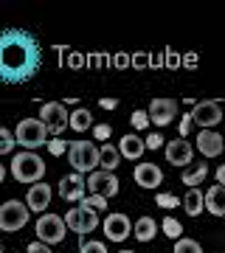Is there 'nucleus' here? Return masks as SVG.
<instances>
[{
  "label": "nucleus",
  "mask_w": 225,
  "mask_h": 253,
  "mask_svg": "<svg viewBox=\"0 0 225 253\" xmlns=\"http://www.w3.org/2000/svg\"><path fill=\"white\" fill-rule=\"evenodd\" d=\"M43 48L34 37L23 28H3L0 31V82L23 84L40 71Z\"/></svg>",
  "instance_id": "f257e3e1"
},
{
  "label": "nucleus",
  "mask_w": 225,
  "mask_h": 253,
  "mask_svg": "<svg viewBox=\"0 0 225 253\" xmlns=\"http://www.w3.org/2000/svg\"><path fill=\"white\" fill-rule=\"evenodd\" d=\"M11 174L20 183H40L45 177V161L37 152H17L11 158Z\"/></svg>",
  "instance_id": "f03ea898"
},
{
  "label": "nucleus",
  "mask_w": 225,
  "mask_h": 253,
  "mask_svg": "<svg viewBox=\"0 0 225 253\" xmlns=\"http://www.w3.org/2000/svg\"><path fill=\"white\" fill-rule=\"evenodd\" d=\"M11 135H14V144H20L23 149H28V152L37 149V146L48 144V129L43 126L40 118H23Z\"/></svg>",
  "instance_id": "7ed1b4c3"
},
{
  "label": "nucleus",
  "mask_w": 225,
  "mask_h": 253,
  "mask_svg": "<svg viewBox=\"0 0 225 253\" xmlns=\"http://www.w3.org/2000/svg\"><path fill=\"white\" fill-rule=\"evenodd\" d=\"M68 161H71L73 172H96V166H99V146L90 144V141H73L68 146Z\"/></svg>",
  "instance_id": "20e7f679"
},
{
  "label": "nucleus",
  "mask_w": 225,
  "mask_h": 253,
  "mask_svg": "<svg viewBox=\"0 0 225 253\" xmlns=\"http://www.w3.org/2000/svg\"><path fill=\"white\" fill-rule=\"evenodd\" d=\"M28 211L20 200H6L3 206H0V231H9V234H14V231H23L28 222Z\"/></svg>",
  "instance_id": "39448f33"
},
{
  "label": "nucleus",
  "mask_w": 225,
  "mask_h": 253,
  "mask_svg": "<svg viewBox=\"0 0 225 253\" xmlns=\"http://www.w3.org/2000/svg\"><path fill=\"white\" fill-rule=\"evenodd\" d=\"M40 121L51 135H62L68 129V107L62 101H48V104L40 107Z\"/></svg>",
  "instance_id": "423d86ee"
},
{
  "label": "nucleus",
  "mask_w": 225,
  "mask_h": 253,
  "mask_svg": "<svg viewBox=\"0 0 225 253\" xmlns=\"http://www.w3.org/2000/svg\"><path fill=\"white\" fill-rule=\"evenodd\" d=\"M191 124H197L200 129H214L220 121H223V107L220 101H197L189 113Z\"/></svg>",
  "instance_id": "0eeeda50"
},
{
  "label": "nucleus",
  "mask_w": 225,
  "mask_h": 253,
  "mask_svg": "<svg viewBox=\"0 0 225 253\" xmlns=\"http://www.w3.org/2000/svg\"><path fill=\"white\" fill-rule=\"evenodd\" d=\"M65 222L62 217H56V214H43V217L37 219V236H40V242L45 245H56L65 239Z\"/></svg>",
  "instance_id": "6e6552de"
},
{
  "label": "nucleus",
  "mask_w": 225,
  "mask_h": 253,
  "mask_svg": "<svg viewBox=\"0 0 225 253\" xmlns=\"http://www.w3.org/2000/svg\"><path fill=\"white\" fill-rule=\"evenodd\" d=\"M118 186H121L118 177L113 172H104V169L90 172V177L85 180V189H90V194H101V197H116Z\"/></svg>",
  "instance_id": "1a4fd4ad"
},
{
  "label": "nucleus",
  "mask_w": 225,
  "mask_h": 253,
  "mask_svg": "<svg viewBox=\"0 0 225 253\" xmlns=\"http://www.w3.org/2000/svg\"><path fill=\"white\" fill-rule=\"evenodd\" d=\"M62 222H65V228H71L76 234H88V231H96L99 217H96L93 208H71L62 217Z\"/></svg>",
  "instance_id": "9d476101"
},
{
  "label": "nucleus",
  "mask_w": 225,
  "mask_h": 253,
  "mask_svg": "<svg viewBox=\"0 0 225 253\" xmlns=\"http://www.w3.org/2000/svg\"><path fill=\"white\" fill-rule=\"evenodd\" d=\"M175 116H178V101L175 99H155L152 104H149V110H146V118L158 126L172 124Z\"/></svg>",
  "instance_id": "9b49d317"
},
{
  "label": "nucleus",
  "mask_w": 225,
  "mask_h": 253,
  "mask_svg": "<svg viewBox=\"0 0 225 253\" xmlns=\"http://www.w3.org/2000/svg\"><path fill=\"white\" fill-rule=\"evenodd\" d=\"M133 231V222L127 214H110L104 219V236H107L110 242H124L127 236Z\"/></svg>",
  "instance_id": "f8f14e48"
},
{
  "label": "nucleus",
  "mask_w": 225,
  "mask_h": 253,
  "mask_svg": "<svg viewBox=\"0 0 225 253\" xmlns=\"http://www.w3.org/2000/svg\"><path fill=\"white\" fill-rule=\"evenodd\" d=\"M225 146V138L217 132V129H200L197 135V149L203 158H220Z\"/></svg>",
  "instance_id": "ddd939ff"
},
{
  "label": "nucleus",
  "mask_w": 225,
  "mask_h": 253,
  "mask_svg": "<svg viewBox=\"0 0 225 253\" xmlns=\"http://www.w3.org/2000/svg\"><path fill=\"white\" fill-rule=\"evenodd\" d=\"M135 183L141 186V189H158L163 183V172L158 169V163H138L133 172Z\"/></svg>",
  "instance_id": "4468645a"
},
{
  "label": "nucleus",
  "mask_w": 225,
  "mask_h": 253,
  "mask_svg": "<svg viewBox=\"0 0 225 253\" xmlns=\"http://www.w3.org/2000/svg\"><path fill=\"white\" fill-rule=\"evenodd\" d=\"M85 177H82L79 172L68 174V177H62L59 180V197L68 200V203H79L82 197H85Z\"/></svg>",
  "instance_id": "2eb2a0df"
},
{
  "label": "nucleus",
  "mask_w": 225,
  "mask_h": 253,
  "mask_svg": "<svg viewBox=\"0 0 225 253\" xmlns=\"http://www.w3.org/2000/svg\"><path fill=\"white\" fill-rule=\"evenodd\" d=\"M191 155H194V149H191V144L186 138H178V141H169L166 144V161L172 166H189Z\"/></svg>",
  "instance_id": "dca6fc26"
},
{
  "label": "nucleus",
  "mask_w": 225,
  "mask_h": 253,
  "mask_svg": "<svg viewBox=\"0 0 225 253\" xmlns=\"http://www.w3.org/2000/svg\"><path fill=\"white\" fill-rule=\"evenodd\" d=\"M48 203H51V186L48 183H34L31 189H28V194H26V208L28 211H40L43 214L45 208H48Z\"/></svg>",
  "instance_id": "f3484780"
},
{
  "label": "nucleus",
  "mask_w": 225,
  "mask_h": 253,
  "mask_svg": "<svg viewBox=\"0 0 225 253\" xmlns=\"http://www.w3.org/2000/svg\"><path fill=\"white\" fill-rule=\"evenodd\" d=\"M203 208H208L214 217H223L225 214V186L223 183L211 186V189L203 194Z\"/></svg>",
  "instance_id": "a211bd4d"
},
{
  "label": "nucleus",
  "mask_w": 225,
  "mask_h": 253,
  "mask_svg": "<svg viewBox=\"0 0 225 253\" xmlns=\"http://www.w3.org/2000/svg\"><path fill=\"white\" fill-rule=\"evenodd\" d=\"M144 152H146V149H144V138L133 135V132L118 141V155H121V158H127V161H138Z\"/></svg>",
  "instance_id": "6ab92c4d"
},
{
  "label": "nucleus",
  "mask_w": 225,
  "mask_h": 253,
  "mask_svg": "<svg viewBox=\"0 0 225 253\" xmlns=\"http://www.w3.org/2000/svg\"><path fill=\"white\" fill-rule=\"evenodd\" d=\"M130 234H135L138 242H152L155 234H158V222H155L152 217H141L138 222H135V228L130 231Z\"/></svg>",
  "instance_id": "aec40b11"
},
{
  "label": "nucleus",
  "mask_w": 225,
  "mask_h": 253,
  "mask_svg": "<svg viewBox=\"0 0 225 253\" xmlns=\"http://www.w3.org/2000/svg\"><path fill=\"white\" fill-rule=\"evenodd\" d=\"M118 163H121V155H118V149L113 144H104L99 146V166L104 169V172H113Z\"/></svg>",
  "instance_id": "412c9836"
},
{
  "label": "nucleus",
  "mask_w": 225,
  "mask_h": 253,
  "mask_svg": "<svg viewBox=\"0 0 225 253\" xmlns=\"http://www.w3.org/2000/svg\"><path fill=\"white\" fill-rule=\"evenodd\" d=\"M90 124H93V116H90L88 107H76L71 116H68V126H71V129H76V132L90 129Z\"/></svg>",
  "instance_id": "4be33fe9"
},
{
  "label": "nucleus",
  "mask_w": 225,
  "mask_h": 253,
  "mask_svg": "<svg viewBox=\"0 0 225 253\" xmlns=\"http://www.w3.org/2000/svg\"><path fill=\"white\" fill-rule=\"evenodd\" d=\"M208 177V166L206 163H197L194 169H189V172H183V186H189V189H197L200 183Z\"/></svg>",
  "instance_id": "5701e85b"
},
{
  "label": "nucleus",
  "mask_w": 225,
  "mask_h": 253,
  "mask_svg": "<svg viewBox=\"0 0 225 253\" xmlns=\"http://www.w3.org/2000/svg\"><path fill=\"white\" fill-rule=\"evenodd\" d=\"M183 206H186V214H189V217H197L200 211H203V191L189 189V194H186V200H183Z\"/></svg>",
  "instance_id": "b1692460"
},
{
  "label": "nucleus",
  "mask_w": 225,
  "mask_h": 253,
  "mask_svg": "<svg viewBox=\"0 0 225 253\" xmlns=\"http://www.w3.org/2000/svg\"><path fill=\"white\" fill-rule=\"evenodd\" d=\"M175 253H203L197 239H189V236H180L175 239Z\"/></svg>",
  "instance_id": "393cba45"
},
{
  "label": "nucleus",
  "mask_w": 225,
  "mask_h": 253,
  "mask_svg": "<svg viewBox=\"0 0 225 253\" xmlns=\"http://www.w3.org/2000/svg\"><path fill=\"white\" fill-rule=\"evenodd\" d=\"M161 228H163V234L169 236V239H180V236H183V225H180L175 217H166L161 222Z\"/></svg>",
  "instance_id": "a878e982"
},
{
  "label": "nucleus",
  "mask_w": 225,
  "mask_h": 253,
  "mask_svg": "<svg viewBox=\"0 0 225 253\" xmlns=\"http://www.w3.org/2000/svg\"><path fill=\"white\" fill-rule=\"evenodd\" d=\"M79 208H93V211H99V208H107V197H101V194H90V197H82V200H79Z\"/></svg>",
  "instance_id": "bb28decb"
},
{
  "label": "nucleus",
  "mask_w": 225,
  "mask_h": 253,
  "mask_svg": "<svg viewBox=\"0 0 225 253\" xmlns=\"http://www.w3.org/2000/svg\"><path fill=\"white\" fill-rule=\"evenodd\" d=\"M11 149H14V135L6 126H0V155H9Z\"/></svg>",
  "instance_id": "cd10ccee"
},
{
  "label": "nucleus",
  "mask_w": 225,
  "mask_h": 253,
  "mask_svg": "<svg viewBox=\"0 0 225 253\" xmlns=\"http://www.w3.org/2000/svg\"><path fill=\"white\" fill-rule=\"evenodd\" d=\"M85 65L88 68H104V65H110V56L107 54H88L85 56Z\"/></svg>",
  "instance_id": "c85d7f7f"
},
{
  "label": "nucleus",
  "mask_w": 225,
  "mask_h": 253,
  "mask_svg": "<svg viewBox=\"0 0 225 253\" xmlns=\"http://www.w3.org/2000/svg\"><path fill=\"white\" fill-rule=\"evenodd\" d=\"M130 65L138 68V71H141V68H149V54H146V51H135V54H130Z\"/></svg>",
  "instance_id": "c756f323"
},
{
  "label": "nucleus",
  "mask_w": 225,
  "mask_h": 253,
  "mask_svg": "<svg viewBox=\"0 0 225 253\" xmlns=\"http://www.w3.org/2000/svg\"><path fill=\"white\" fill-rule=\"evenodd\" d=\"M163 68H169V71L180 68V54L178 51H163Z\"/></svg>",
  "instance_id": "7c9ffc66"
},
{
  "label": "nucleus",
  "mask_w": 225,
  "mask_h": 253,
  "mask_svg": "<svg viewBox=\"0 0 225 253\" xmlns=\"http://www.w3.org/2000/svg\"><path fill=\"white\" fill-rule=\"evenodd\" d=\"M130 121H133V126H135V129H144V126L149 124V118H146V113H144V110H135L133 116H130Z\"/></svg>",
  "instance_id": "2f4dec72"
},
{
  "label": "nucleus",
  "mask_w": 225,
  "mask_h": 253,
  "mask_svg": "<svg viewBox=\"0 0 225 253\" xmlns=\"http://www.w3.org/2000/svg\"><path fill=\"white\" fill-rule=\"evenodd\" d=\"M79 253H107V248H104V242H82Z\"/></svg>",
  "instance_id": "473e14b6"
},
{
  "label": "nucleus",
  "mask_w": 225,
  "mask_h": 253,
  "mask_svg": "<svg viewBox=\"0 0 225 253\" xmlns=\"http://www.w3.org/2000/svg\"><path fill=\"white\" fill-rule=\"evenodd\" d=\"M158 206L161 208H178L180 200L175 197V194H158Z\"/></svg>",
  "instance_id": "72a5a7b5"
},
{
  "label": "nucleus",
  "mask_w": 225,
  "mask_h": 253,
  "mask_svg": "<svg viewBox=\"0 0 225 253\" xmlns=\"http://www.w3.org/2000/svg\"><path fill=\"white\" fill-rule=\"evenodd\" d=\"M189 129H191V118H189V113H186V116H180V124H178V138H186V135H189Z\"/></svg>",
  "instance_id": "f704fd0d"
},
{
  "label": "nucleus",
  "mask_w": 225,
  "mask_h": 253,
  "mask_svg": "<svg viewBox=\"0 0 225 253\" xmlns=\"http://www.w3.org/2000/svg\"><path fill=\"white\" fill-rule=\"evenodd\" d=\"M163 146V135H149V138H144V149H161Z\"/></svg>",
  "instance_id": "c9c22d12"
},
{
  "label": "nucleus",
  "mask_w": 225,
  "mask_h": 253,
  "mask_svg": "<svg viewBox=\"0 0 225 253\" xmlns=\"http://www.w3.org/2000/svg\"><path fill=\"white\" fill-rule=\"evenodd\" d=\"M65 146H68V144H65L62 138H54V141H48V152H51V155H62Z\"/></svg>",
  "instance_id": "e433bc0d"
},
{
  "label": "nucleus",
  "mask_w": 225,
  "mask_h": 253,
  "mask_svg": "<svg viewBox=\"0 0 225 253\" xmlns=\"http://www.w3.org/2000/svg\"><path fill=\"white\" fill-rule=\"evenodd\" d=\"M68 65H71V68H85V54H79V51L68 54Z\"/></svg>",
  "instance_id": "4c0bfd02"
},
{
  "label": "nucleus",
  "mask_w": 225,
  "mask_h": 253,
  "mask_svg": "<svg viewBox=\"0 0 225 253\" xmlns=\"http://www.w3.org/2000/svg\"><path fill=\"white\" fill-rule=\"evenodd\" d=\"M110 65H116V68H130V54H116V56H110Z\"/></svg>",
  "instance_id": "58836bf2"
},
{
  "label": "nucleus",
  "mask_w": 225,
  "mask_h": 253,
  "mask_svg": "<svg viewBox=\"0 0 225 253\" xmlns=\"http://www.w3.org/2000/svg\"><path fill=\"white\" fill-rule=\"evenodd\" d=\"M26 253H51V245H45V242H31L26 248Z\"/></svg>",
  "instance_id": "ea45409f"
},
{
  "label": "nucleus",
  "mask_w": 225,
  "mask_h": 253,
  "mask_svg": "<svg viewBox=\"0 0 225 253\" xmlns=\"http://www.w3.org/2000/svg\"><path fill=\"white\" fill-rule=\"evenodd\" d=\"M93 135H96V141H107V138H110V126L107 124L93 126Z\"/></svg>",
  "instance_id": "a19ab883"
},
{
  "label": "nucleus",
  "mask_w": 225,
  "mask_h": 253,
  "mask_svg": "<svg viewBox=\"0 0 225 253\" xmlns=\"http://www.w3.org/2000/svg\"><path fill=\"white\" fill-rule=\"evenodd\" d=\"M180 62L186 65V68H197V56H194V54H186V56H180Z\"/></svg>",
  "instance_id": "79ce46f5"
},
{
  "label": "nucleus",
  "mask_w": 225,
  "mask_h": 253,
  "mask_svg": "<svg viewBox=\"0 0 225 253\" xmlns=\"http://www.w3.org/2000/svg\"><path fill=\"white\" fill-rule=\"evenodd\" d=\"M149 68H163V54H152V56H149Z\"/></svg>",
  "instance_id": "37998d69"
},
{
  "label": "nucleus",
  "mask_w": 225,
  "mask_h": 253,
  "mask_svg": "<svg viewBox=\"0 0 225 253\" xmlns=\"http://www.w3.org/2000/svg\"><path fill=\"white\" fill-rule=\"evenodd\" d=\"M99 104H101L104 110H116V107H118V101H116V99H101Z\"/></svg>",
  "instance_id": "c03bdc74"
},
{
  "label": "nucleus",
  "mask_w": 225,
  "mask_h": 253,
  "mask_svg": "<svg viewBox=\"0 0 225 253\" xmlns=\"http://www.w3.org/2000/svg\"><path fill=\"white\" fill-rule=\"evenodd\" d=\"M217 183H225V166H220V169H217Z\"/></svg>",
  "instance_id": "a18cd8bd"
},
{
  "label": "nucleus",
  "mask_w": 225,
  "mask_h": 253,
  "mask_svg": "<svg viewBox=\"0 0 225 253\" xmlns=\"http://www.w3.org/2000/svg\"><path fill=\"white\" fill-rule=\"evenodd\" d=\"M3 177H6V169H3V163H0V183H3Z\"/></svg>",
  "instance_id": "49530a36"
},
{
  "label": "nucleus",
  "mask_w": 225,
  "mask_h": 253,
  "mask_svg": "<svg viewBox=\"0 0 225 253\" xmlns=\"http://www.w3.org/2000/svg\"><path fill=\"white\" fill-rule=\"evenodd\" d=\"M121 253H135V251H121Z\"/></svg>",
  "instance_id": "de8ad7c7"
},
{
  "label": "nucleus",
  "mask_w": 225,
  "mask_h": 253,
  "mask_svg": "<svg viewBox=\"0 0 225 253\" xmlns=\"http://www.w3.org/2000/svg\"><path fill=\"white\" fill-rule=\"evenodd\" d=\"M0 253H6V251H3V245H0Z\"/></svg>",
  "instance_id": "09e8293b"
}]
</instances>
